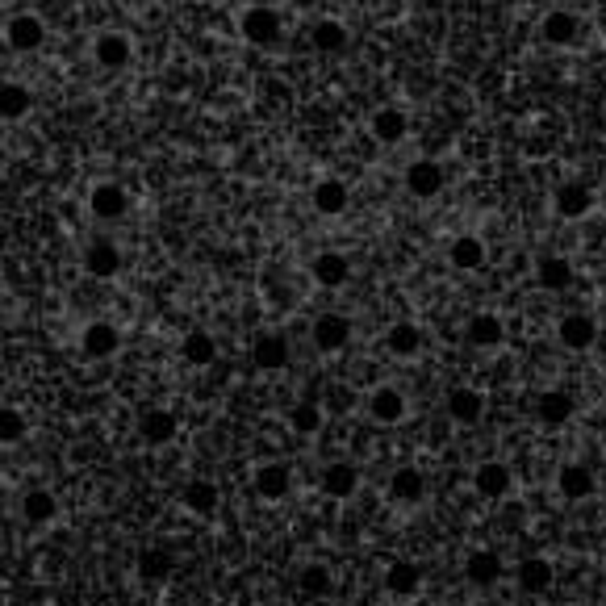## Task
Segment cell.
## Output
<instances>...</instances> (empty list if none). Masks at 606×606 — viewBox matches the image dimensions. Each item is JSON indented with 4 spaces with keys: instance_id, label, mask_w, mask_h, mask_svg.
<instances>
[{
    "instance_id": "obj_3",
    "label": "cell",
    "mask_w": 606,
    "mask_h": 606,
    "mask_svg": "<svg viewBox=\"0 0 606 606\" xmlns=\"http://www.w3.org/2000/svg\"><path fill=\"white\" fill-rule=\"evenodd\" d=\"M594 189L586 180H565V184H556V193H552V209H556V218H565V222H581V218H590L594 214Z\"/></svg>"
},
{
    "instance_id": "obj_10",
    "label": "cell",
    "mask_w": 606,
    "mask_h": 606,
    "mask_svg": "<svg viewBox=\"0 0 606 606\" xmlns=\"http://www.w3.org/2000/svg\"><path fill=\"white\" fill-rule=\"evenodd\" d=\"M444 406H448V418L456 427H477L485 418V393L473 385H456V389H448Z\"/></svg>"
},
{
    "instance_id": "obj_36",
    "label": "cell",
    "mask_w": 606,
    "mask_h": 606,
    "mask_svg": "<svg viewBox=\"0 0 606 606\" xmlns=\"http://www.w3.org/2000/svg\"><path fill=\"white\" fill-rule=\"evenodd\" d=\"M180 356L189 360L193 368H205V364H214L218 360V339L209 335V331H189L180 339Z\"/></svg>"
},
{
    "instance_id": "obj_29",
    "label": "cell",
    "mask_w": 606,
    "mask_h": 606,
    "mask_svg": "<svg viewBox=\"0 0 606 606\" xmlns=\"http://www.w3.org/2000/svg\"><path fill=\"white\" fill-rule=\"evenodd\" d=\"M448 260H452V268H460V272H481L485 260H489L485 239H481V235H456V239L448 243Z\"/></svg>"
},
{
    "instance_id": "obj_16",
    "label": "cell",
    "mask_w": 606,
    "mask_h": 606,
    "mask_svg": "<svg viewBox=\"0 0 606 606\" xmlns=\"http://www.w3.org/2000/svg\"><path fill=\"white\" fill-rule=\"evenodd\" d=\"M176 431H180V418L172 410H163V406H151V410H143V418H138V439H143L147 448L172 444Z\"/></svg>"
},
{
    "instance_id": "obj_40",
    "label": "cell",
    "mask_w": 606,
    "mask_h": 606,
    "mask_svg": "<svg viewBox=\"0 0 606 606\" xmlns=\"http://www.w3.org/2000/svg\"><path fill=\"white\" fill-rule=\"evenodd\" d=\"M26 431H30L26 414H21L17 406H0V448L21 444V439H26Z\"/></svg>"
},
{
    "instance_id": "obj_31",
    "label": "cell",
    "mask_w": 606,
    "mask_h": 606,
    "mask_svg": "<svg viewBox=\"0 0 606 606\" xmlns=\"http://www.w3.org/2000/svg\"><path fill=\"white\" fill-rule=\"evenodd\" d=\"M34 109V92L21 80H0V122H21Z\"/></svg>"
},
{
    "instance_id": "obj_30",
    "label": "cell",
    "mask_w": 606,
    "mask_h": 606,
    "mask_svg": "<svg viewBox=\"0 0 606 606\" xmlns=\"http://www.w3.org/2000/svg\"><path fill=\"white\" fill-rule=\"evenodd\" d=\"M310 201H314V209H318L322 218H339L343 209H347V201H352V193H347V184L339 176H326V180L314 184Z\"/></svg>"
},
{
    "instance_id": "obj_33",
    "label": "cell",
    "mask_w": 606,
    "mask_h": 606,
    "mask_svg": "<svg viewBox=\"0 0 606 606\" xmlns=\"http://www.w3.org/2000/svg\"><path fill=\"white\" fill-rule=\"evenodd\" d=\"M389 498L398 502V506H418V502L427 498V477L406 464V469H398V473L389 477Z\"/></svg>"
},
{
    "instance_id": "obj_12",
    "label": "cell",
    "mask_w": 606,
    "mask_h": 606,
    "mask_svg": "<svg viewBox=\"0 0 606 606\" xmlns=\"http://www.w3.org/2000/svg\"><path fill=\"white\" fill-rule=\"evenodd\" d=\"M251 489H255V498H264V502H281V498H289V489H293L289 464H281V460L260 464V469L251 473Z\"/></svg>"
},
{
    "instance_id": "obj_17",
    "label": "cell",
    "mask_w": 606,
    "mask_h": 606,
    "mask_svg": "<svg viewBox=\"0 0 606 606\" xmlns=\"http://www.w3.org/2000/svg\"><path fill=\"white\" fill-rule=\"evenodd\" d=\"M540 42H544V46H556V51L577 46V42H581V21H577L569 9L544 13V21H540Z\"/></svg>"
},
{
    "instance_id": "obj_34",
    "label": "cell",
    "mask_w": 606,
    "mask_h": 606,
    "mask_svg": "<svg viewBox=\"0 0 606 606\" xmlns=\"http://www.w3.org/2000/svg\"><path fill=\"white\" fill-rule=\"evenodd\" d=\"M535 281H540L544 293H565L573 285V264L565 255H544L540 268H535Z\"/></svg>"
},
{
    "instance_id": "obj_23",
    "label": "cell",
    "mask_w": 606,
    "mask_h": 606,
    "mask_svg": "<svg viewBox=\"0 0 606 606\" xmlns=\"http://www.w3.org/2000/svg\"><path fill=\"white\" fill-rule=\"evenodd\" d=\"M21 519H26L30 527H51L59 519V498H55V489H46V485H34L21 494Z\"/></svg>"
},
{
    "instance_id": "obj_18",
    "label": "cell",
    "mask_w": 606,
    "mask_h": 606,
    "mask_svg": "<svg viewBox=\"0 0 606 606\" xmlns=\"http://www.w3.org/2000/svg\"><path fill=\"white\" fill-rule=\"evenodd\" d=\"M556 339H561L565 352H590L598 343V322L590 314H565L556 322Z\"/></svg>"
},
{
    "instance_id": "obj_4",
    "label": "cell",
    "mask_w": 606,
    "mask_h": 606,
    "mask_svg": "<svg viewBox=\"0 0 606 606\" xmlns=\"http://www.w3.org/2000/svg\"><path fill=\"white\" fill-rule=\"evenodd\" d=\"M80 352L88 360H113L122 352V331H118V322H109V318H92L84 331H80Z\"/></svg>"
},
{
    "instance_id": "obj_5",
    "label": "cell",
    "mask_w": 606,
    "mask_h": 606,
    "mask_svg": "<svg viewBox=\"0 0 606 606\" xmlns=\"http://www.w3.org/2000/svg\"><path fill=\"white\" fill-rule=\"evenodd\" d=\"M310 339H314V347H318L322 356H335V352H343V347L352 343V318H347V314H335V310H326V314H318V318H314Z\"/></svg>"
},
{
    "instance_id": "obj_11",
    "label": "cell",
    "mask_w": 606,
    "mask_h": 606,
    "mask_svg": "<svg viewBox=\"0 0 606 606\" xmlns=\"http://www.w3.org/2000/svg\"><path fill=\"white\" fill-rule=\"evenodd\" d=\"M5 42L13 46L17 55H34L38 46L46 42V26H42V17L38 13H17L5 21Z\"/></svg>"
},
{
    "instance_id": "obj_2",
    "label": "cell",
    "mask_w": 606,
    "mask_h": 606,
    "mask_svg": "<svg viewBox=\"0 0 606 606\" xmlns=\"http://www.w3.org/2000/svg\"><path fill=\"white\" fill-rule=\"evenodd\" d=\"M88 214L97 218V222H122L130 214V193L122 189L118 180H97L88 189Z\"/></svg>"
},
{
    "instance_id": "obj_37",
    "label": "cell",
    "mask_w": 606,
    "mask_h": 606,
    "mask_svg": "<svg viewBox=\"0 0 606 606\" xmlns=\"http://www.w3.org/2000/svg\"><path fill=\"white\" fill-rule=\"evenodd\" d=\"M172 552L168 548H143L138 552V577L143 581H151V586H159V581H168V573H172Z\"/></svg>"
},
{
    "instance_id": "obj_32",
    "label": "cell",
    "mask_w": 606,
    "mask_h": 606,
    "mask_svg": "<svg viewBox=\"0 0 606 606\" xmlns=\"http://www.w3.org/2000/svg\"><path fill=\"white\" fill-rule=\"evenodd\" d=\"M385 590L393 598H414L418 590H423V565L418 561H393L385 569Z\"/></svg>"
},
{
    "instance_id": "obj_9",
    "label": "cell",
    "mask_w": 606,
    "mask_h": 606,
    "mask_svg": "<svg viewBox=\"0 0 606 606\" xmlns=\"http://www.w3.org/2000/svg\"><path fill=\"white\" fill-rule=\"evenodd\" d=\"M289 360H293V347L285 335L264 331V335L251 339V364L260 372H281V368H289Z\"/></svg>"
},
{
    "instance_id": "obj_15",
    "label": "cell",
    "mask_w": 606,
    "mask_h": 606,
    "mask_svg": "<svg viewBox=\"0 0 606 606\" xmlns=\"http://www.w3.org/2000/svg\"><path fill=\"white\" fill-rule=\"evenodd\" d=\"M464 343L477 347V352H494V347L506 343V322L498 314L481 310V314H473L469 322H464Z\"/></svg>"
},
{
    "instance_id": "obj_14",
    "label": "cell",
    "mask_w": 606,
    "mask_h": 606,
    "mask_svg": "<svg viewBox=\"0 0 606 606\" xmlns=\"http://www.w3.org/2000/svg\"><path fill=\"white\" fill-rule=\"evenodd\" d=\"M473 489L489 502H502V498H510V489H515V473H510L502 460H485L473 469Z\"/></svg>"
},
{
    "instance_id": "obj_13",
    "label": "cell",
    "mask_w": 606,
    "mask_h": 606,
    "mask_svg": "<svg viewBox=\"0 0 606 606\" xmlns=\"http://www.w3.org/2000/svg\"><path fill=\"white\" fill-rule=\"evenodd\" d=\"M318 481H322V494L335 498V502H347V498L360 494V469H356L352 460H331Z\"/></svg>"
},
{
    "instance_id": "obj_28",
    "label": "cell",
    "mask_w": 606,
    "mask_h": 606,
    "mask_svg": "<svg viewBox=\"0 0 606 606\" xmlns=\"http://www.w3.org/2000/svg\"><path fill=\"white\" fill-rule=\"evenodd\" d=\"M180 506L189 510V515H197V519H209L214 510L222 506V489H218V481H205V477H197V481H189L180 489Z\"/></svg>"
},
{
    "instance_id": "obj_35",
    "label": "cell",
    "mask_w": 606,
    "mask_h": 606,
    "mask_svg": "<svg viewBox=\"0 0 606 606\" xmlns=\"http://www.w3.org/2000/svg\"><path fill=\"white\" fill-rule=\"evenodd\" d=\"M310 42H314L318 55H339V51H347V26L335 17H322V21H314Z\"/></svg>"
},
{
    "instance_id": "obj_19",
    "label": "cell",
    "mask_w": 606,
    "mask_h": 606,
    "mask_svg": "<svg viewBox=\"0 0 606 606\" xmlns=\"http://www.w3.org/2000/svg\"><path fill=\"white\" fill-rule=\"evenodd\" d=\"M506 573L502 565V556L498 552H489V548H473L469 556H464V577H469V586L473 590H489V586H498Z\"/></svg>"
},
{
    "instance_id": "obj_8",
    "label": "cell",
    "mask_w": 606,
    "mask_h": 606,
    "mask_svg": "<svg viewBox=\"0 0 606 606\" xmlns=\"http://www.w3.org/2000/svg\"><path fill=\"white\" fill-rule=\"evenodd\" d=\"M92 59H97V67H105V72H122L134 59V46L122 30H101L92 38Z\"/></svg>"
},
{
    "instance_id": "obj_7",
    "label": "cell",
    "mask_w": 606,
    "mask_h": 606,
    "mask_svg": "<svg viewBox=\"0 0 606 606\" xmlns=\"http://www.w3.org/2000/svg\"><path fill=\"white\" fill-rule=\"evenodd\" d=\"M444 184H448V176H444V168H439L435 159H414V163H406V193H410V197L431 201V197L444 193Z\"/></svg>"
},
{
    "instance_id": "obj_21",
    "label": "cell",
    "mask_w": 606,
    "mask_h": 606,
    "mask_svg": "<svg viewBox=\"0 0 606 606\" xmlns=\"http://www.w3.org/2000/svg\"><path fill=\"white\" fill-rule=\"evenodd\" d=\"M385 347H389V356H398V360H418L423 356V347H427V335H423V326L418 322H393L389 331H385Z\"/></svg>"
},
{
    "instance_id": "obj_1",
    "label": "cell",
    "mask_w": 606,
    "mask_h": 606,
    "mask_svg": "<svg viewBox=\"0 0 606 606\" xmlns=\"http://www.w3.org/2000/svg\"><path fill=\"white\" fill-rule=\"evenodd\" d=\"M239 34H243V42H251V46H260V51H268V46L281 42L285 21H281V13H276L272 5H247L243 17H239Z\"/></svg>"
},
{
    "instance_id": "obj_25",
    "label": "cell",
    "mask_w": 606,
    "mask_h": 606,
    "mask_svg": "<svg viewBox=\"0 0 606 606\" xmlns=\"http://www.w3.org/2000/svg\"><path fill=\"white\" fill-rule=\"evenodd\" d=\"M535 418H540V427L548 431H561L573 423V398L565 389H544L540 398H535Z\"/></svg>"
},
{
    "instance_id": "obj_24",
    "label": "cell",
    "mask_w": 606,
    "mask_h": 606,
    "mask_svg": "<svg viewBox=\"0 0 606 606\" xmlns=\"http://www.w3.org/2000/svg\"><path fill=\"white\" fill-rule=\"evenodd\" d=\"M368 130H372V138H377L381 147H398L402 138L410 134V118H406V109H398V105H381L377 113H372Z\"/></svg>"
},
{
    "instance_id": "obj_27",
    "label": "cell",
    "mask_w": 606,
    "mask_h": 606,
    "mask_svg": "<svg viewBox=\"0 0 606 606\" xmlns=\"http://www.w3.org/2000/svg\"><path fill=\"white\" fill-rule=\"evenodd\" d=\"M515 581H519V590L523 594H548L552 590V581H556V569L548 556H523V561L515 565Z\"/></svg>"
},
{
    "instance_id": "obj_6",
    "label": "cell",
    "mask_w": 606,
    "mask_h": 606,
    "mask_svg": "<svg viewBox=\"0 0 606 606\" xmlns=\"http://www.w3.org/2000/svg\"><path fill=\"white\" fill-rule=\"evenodd\" d=\"M122 268H126V255L113 239H92L84 247V272L92 276V281H113Z\"/></svg>"
},
{
    "instance_id": "obj_26",
    "label": "cell",
    "mask_w": 606,
    "mask_h": 606,
    "mask_svg": "<svg viewBox=\"0 0 606 606\" xmlns=\"http://www.w3.org/2000/svg\"><path fill=\"white\" fill-rule=\"evenodd\" d=\"M556 489H561V498L565 502H586V498H594V489H598V477L586 469V464H561L556 469Z\"/></svg>"
},
{
    "instance_id": "obj_41",
    "label": "cell",
    "mask_w": 606,
    "mask_h": 606,
    "mask_svg": "<svg viewBox=\"0 0 606 606\" xmlns=\"http://www.w3.org/2000/svg\"><path fill=\"white\" fill-rule=\"evenodd\" d=\"M331 410H339V414L352 410V389H347V385H335V389H331Z\"/></svg>"
},
{
    "instance_id": "obj_20",
    "label": "cell",
    "mask_w": 606,
    "mask_h": 606,
    "mask_svg": "<svg viewBox=\"0 0 606 606\" xmlns=\"http://www.w3.org/2000/svg\"><path fill=\"white\" fill-rule=\"evenodd\" d=\"M368 414H372V423H381V427H398L406 418V393L398 385L372 389L368 393Z\"/></svg>"
},
{
    "instance_id": "obj_38",
    "label": "cell",
    "mask_w": 606,
    "mask_h": 606,
    "mask_svg": "<svg viewBox=\"0 0 606 606\" xmlns=\"http://www.w3.org/2000/svg\"><path fill=\"white\" fill-rule=\"evenodd\" d=\"M297 590L306 594V598H326L335 590V577H331V569L326 565H301L297 569Z\"/></svg>"
},
{
    "instance_id": "obj_39",
    "label": "cell",
    "mask_w": 606,
    "mask_h": 606,
    "mask_svg": "<svg viewBox=\"0 0 606 606\" xmlns=\"http://www.w3.org/2000/svg\"><path fill=\"white\" fill-rule=\"evenodd\" d=\"M322 423H326L322 402H297V406L289 410V427H293V435H318Z\"/></svg>"
},
{
    "instance_id": "obj_22",
    "label": "cell",
    "mask_w": 606,
    "mask_h": 606,
    "mask_svg": "<svg viewBox=\"0 0 606 606\" xmlns=\"http://www.w3.org/2000/svg\"><path fill=\"white\" fill-rule=\"evenodd\" d=\"M310 276L322 289H343L347 281H352V260L339 255V251H318L310 260Z\"/></svg>"
}]
</instances>
